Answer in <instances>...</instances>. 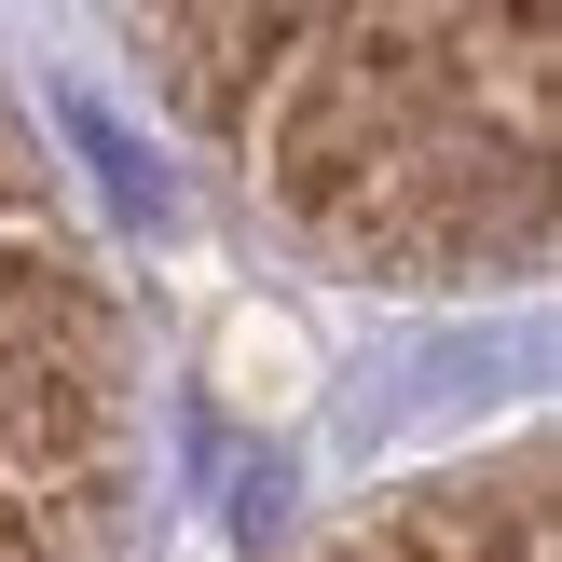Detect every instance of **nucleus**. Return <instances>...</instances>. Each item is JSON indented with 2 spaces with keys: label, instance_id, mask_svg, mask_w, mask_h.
<instances>
[{
  "label": "nucleus",
  "instance_id": "nucleus-1",
  "mask_svg": "<svg viewBox=\"0 0 562 562\" xmlns=\"http://www.w3.org/2000/svg\"><path fill=\"white\" fill-rule=\"evenodd\" d=\"M179 124L371 289H494L549 261L536 14H179L137 27Z\"/></svg>",
  "mask_w": 562,
  "mask_h": 562
},
{
  "label": "nucleus",
  "instance_id": "nucleus-2",
  "mask_svg": "<svg viewBox=\"0 0 562 562\" xmlns=\"http://www.w3.org/2000/svg\"><path fill=\"white\" fill-rule=\"evenodd\" d=\"M137 549V329L42 137L0 110V562Z\"/></svg>",
  "mask_w": 562,
  "mask_h": 562
},
{
  "label": "nucleus",
  "instance_id": "nucleus-3",
  "mask_svg": "<svg viewBox=\"0 0 562 562\" xmlns=\"http://www.w3.org/2000/svg\"><path fill=\"white\" fill-rule=\"evenodd\" d=\"M302 562H549V453L521 439V453H494V467L412 481V494H384V508H357L344 536H316Z\"/></svg>",
  "mask_w": 562,
  "mask_h": 562
}]
</instances>
